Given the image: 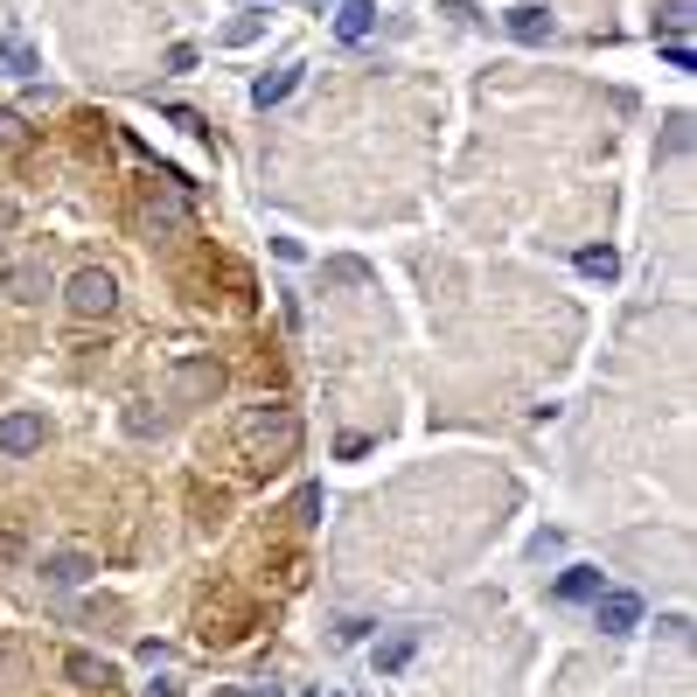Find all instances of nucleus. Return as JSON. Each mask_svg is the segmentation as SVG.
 Here are the masks:
<instances>
[{"instance_id":"12","label":"nucleus","mask_w":697,"mask_h":697,"mask_svg":"<svg viewBox=\"0 0 697 697\" xmlns=\"http://www.w3.org/2000/svg\"><path fill=\"white\" fill-rule=\"evenodd\" d=\"M510 35L523 42V50H537V42H551V35H558V21L544 14V8H510Z\"/></svg>"},{"instance_id":"16","label":"nucleus","mask_w":697,"mask_h":697,"mask_svg":"<svg viewBox=\"0 0 697 697\" xmlns=\"http://www.w3.org/2000/svg\"><path fill=\"white\" fill-rule=\"evenodd\" d=\"M656 29H663V42H684V29H690V0H663Z\"/></svg>"},{"instance_id":"6","label":"nucleus","mask_w":697,"mask_h":697,"mask_svg":"<svg viewBox=\"0 0 697 697\" xmlns=\"http://www.w3.org/2000/svg\"><path fill=\"white\" fill-rule=\"evenodd\" d=\"M42 447V419L35 411H8L0 419V453H35Z\"/></svg>"},{"instance_id":"5","label":"nucleus","mask_w":697,"mask_h":697,"mask_svg":"<svg viewBox=\"0 0 697 697\" xmlns=\"http://www.w3.org/2000/svg\"><path fill=\"white\" fill-rule=\"evenodd\" d=\"M411 648H419V628H390V635L377 642V656H369V663H377V677H398V669L411 663Z\"/></svg>"},{"instance_id":"20","label":"nucleus","mask_w":697,"mask_h":697,"mask_svg":"<svg viewBox=\"0 0 697 697\" xmlns=\"http://www.w3.org/2000/svg\"><path fill=\"white\" fill-rule=\"evenodd\" d=\"M663 63H669V71H697V56H690V42H663Z\"/></svg>"},{"instance_id":"19","label":"nucleus","mask_w":697,"mask_h":697,"mask_svg":"<svg viewBox=\"0 0 697 697\" xmlns=\"http://www.w3.org/2000/svg\"><path fill=\"white\" fill-rule=\"evenodd\" d=\"M0 71L29 77V71H35V56H29V50H21V42H0Z\"/></svg>"},{"instance_id":"10","label":"nucleus","mask_w":697,"mask_h":697,"mask_svg":"<svg viewBox=\"0 0 697 697\" xmlns=\"http://www.w3.org/2000/svg\"><path fill=\"white\" fill-rule=\"evenodd\" d=\"M98 572V565L92 558H84V551H56L50 565H42V579H50L56 586V593H71V586H84V579H92Z\"/></svg>"},{"instance_id":"3","label":"nucleus","mask_w":697,"mask_h":697,"mask_svg":"<svg viewBox=\"0 0 697 697\" xmlns=\"http://www.w3.org/2000/svg\"><path fill=\"white\" fill-rule=\"evenodd\" d=\"M593 628H600V635H635V628H642V600L635 593H593Z\"/></svg>"},{"instance_id":"24","label":"nucleus","mask_w":697,"mask_h":697,"mask_svg":"<svg viewBox=\"0 0 697 697\" xmlns=\"http://www.w3.org/2000/svg\"><path fill=\"white\" fill-rule=\"evenodd\" d=\"M147 697H182V684H168V677H161V684H147Z\"/></svg>"},{"instance_id":"18","label":"nucleus","mask_w":697,"mask_h":697,"mask_svg":"<svg viewBox=\"0 0 697 697\" xmlns=\"http://www.w3.org/2000/svg\"><path fill=\"white\" fill-rule=\"evenodd\" d=\"M258 29H266V14H237L230 29H224V42H230V50H245V42H251Z\"/></svg>"},{"instance_id":"23","label":"nucleus","mask_w":697,"mask_h":697,"mask_svg":"<svg viewBox=\"0 0 697 697\" xmlns=\"http://www.w3.org/2000/svg\"><path fill=\"white\" fill-rule=\"evenodd\" d=\"M168 126H182V133H210V126H203V119H195V112H189V105H168Z\"/></svg>"},{"instance_id":"11","label":"nucleus","mask_w":697,"mask_h":697,"mask_svg":"<svg viewBox=\"0 0 697 697\" xmlns=\"http://www.w3.org/2000/svg\"><path fill=\"white\" fill-rule=\"evenodd\" d=\"M63 669H71V684H77V690H105V684L119 677V669L105 663V656H92V648H77V656H63Z\"/></svg>"},{"instance_id":"4","label":"nucleus","mask_w":697,"mask_h":697,"mask_svg":"<svg viewBox=\"0 0 697 697\" xmlns=\"http://www.w3.org/2000/svg\"><path fill=\"white\" fill-rule=\"evenodd\" d=\"M224 390V369H216L210 356H182L174 363V398H216Z\"/></svg>"},{"instance_id":"9","label":"nucleus","mask_w":697,"mask_h":697,"mask_svg":"<svg viewBox=\"0 0 697 697\" xmlns=\"http://www.w3.org/2000/svg\"><path fill=\"white\" fill-rule=\"evenodd\" d=\"M593 593H607V579L593 572V565H565V572H558V600H572V607H593Z\"/></svg>"},{"instance_id":"15","label":"nucleus","mask_w":697,"mask_h":697,"mask_svg":"<svg viewBox=\"0 0 697 697\" xmlns=\"http://www.w3.org/2000/svg\"><path fill=\"white\" fill-rule=\"evenodd\" d=\"M572 266H579L586 279H614V272H621V258H614V251H607V245H586V251L572 258Z\"/></svg>"},{"instance_id":"27","label":"nucleus","mask_w":697,"mask_h":697,"mask_svg":"<svg viewBox=\"0 0 697 697\" xmlns=\"http://www.w3.org/2000/svg\"><path fill=\"white\" fill-rule=\"evenodd\" d=\"M314 697H321V690H314Z\"/></svg>"},{"instance_id":"13","label":"nucleus","mask_w":697,"mask_h":697,"mask_svg":"<svg viewBox=\"0 0 697 697\" xmlns=\"http://www.w3.org/2000/svg\"><path fill=\"white\" fill-rule=\"evenodd\" d=\"M369 29H377V0H342L335 8V35L342 42H363Z\"/></svg>"},{"instance_id":"1","label":"nucleus","mask_w":697,"mask_h":697,"mask_svg":"<svg viewBox=\"0 0 697 697\" xmlns=\"http://www.w3.org/2000/svg\"><path fill=\"white\" fill-rule=\"evenodd\" d=\"M237 447H245V461L258 468H287L300 453V411L293 405H258L237 419Z\"/></svg>"},{"instance_id":"7","label":"nucleus","mask_w":697,"mask_h":697,"mask_svg":"<svg viewBox=\"0 0 697 697\" xmlns=\"http://www.w3.org/2000/svg\"><path fill=\"white\" fill-rule=\"evenodd\" d=\"M300 77H308V63H279L272 77H258V84H251V98H258V105H287V98L300 92Z\"/></svg>"},{"instance_id":"25","label":"nucleus","mask_w":697,"mask_h":697,"mask_svg":"<svg viewBox=\"0 0 697 697\" xmlns=\"http://www.w3.org/2000/svg\"><path fill=\"white\" fill-rule=\"evenodd\" d=\"M14 224V203H0V230H8Z\"/></svg>"},{"instance_id":"2","label":"nucleus","mask_w":697,"mask_h":697,"mask_svg":"<svg viewBox=\"0 0 697 697\" xmlns=\"http://www.w3.org/2000/svg\"><path fill=\"white\" fill-rule=\"evenodd\" d=\"M63 300H71V314H84V321H92V314H112V308H119V279L105 272V266H84L71 287H63Z\"/></svg>"},{"instance_id":"22","label":"nucleus","mask_w":697,"mask_h":697,"mask_svg":"<svg viewBox=\"0 0 697 697\" xmlns=\"http://www.w3.org/2000/svg\"><path fill=\"white\" fill-rule=\"evenodd\" d=\"M300 523H321V489H300V503H293Z\"/></svg>"},{"instance_id":"17","label":"nucleus","mask_w":697,"mask_h":697,"mask_svg":"<svg viewBox=\"0 0 697 697\" xmlns=\"http://www.w3.org/2000/svg\"><path fill=\"white\" fill-rule=\"evenodd\" d=\"M29 147V126H21V112H0V154H21Z\"/></svg>"},{"instance_id":"26","label":"nucleus","mask_w":697,"mask_h":697,"mask_svg":"<svg viewBox=\"0 0 697 697\" xmlns=\"http://www.w3.org/2000/svg\"><path fill=\"white\" fill-rule=\"evenodd\" d=\"M266 8H272V0H266Z\"/></svg>"},{"instance_id":"21","label":"nucleus","mask_w":697,"mask_h":697,"mask_svg":"<svg viewBox=\"0 0 697 697\" xmlns=\"http://www.w3.org/2000/svg\"><path fill=\"white\" fill-rule=\"evenodd\" d=\"M216 697H287V690H279V684H224Z\"/></svg>"},{"instance_id":"8","label":"nucleus","mask_w":697,"mask_h":697,"mask_svg":"<svg viewBox=\"0 0 697 697\" xmlns=\"http://www.w3.org/2000/svg\"><path fill=\"white\" fill-rule=\"evenodd\" d=\"M8 293L21 300V308H35V300H50V266H35V258H21V266L8 272Z\"/></svg>"},{"instance_id":"14","label":"nucleus","mask_w":697,"mask_h":697,"mask_svg":"<svg viewBox=\"0 0 697 697\" xmlns=\"http://www.w3.org/2000/svg\"><path fill=\"white\" fill-rule=\"evenodd\" d=\"M189 216V189H174V195H161V203H147V230H174Z\"/></svg>"}]
</instances>
